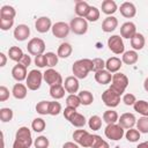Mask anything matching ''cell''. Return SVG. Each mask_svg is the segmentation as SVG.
<instances>
[{
	"label": "cell",
	"mask_w": 148,
	"mask_h": 148,
	"mask_svg": "<svg viewBox=\"0 0 148 148\" xmlns=\"http://www.w3.org/2000/svg\"><path fill=\"white\" fill-rule=\"evenodd\" d=\"M140 135H141V133L138 130H135V128H130L125 133V138L130 142H136V141H139Z\"/></svg>",
	"instance_id": "obj_43"
},
{
	"label": "cell",
	"mask_w": 148,
	"mask_h": 148,
	"mask_svg": "<svg viewBox=\"0 0 148 148\" xmlns=\"http://www.w3.org/2000/svg\"><path fill=\"white\" fill-rule=\"evenodd\" d=\"M136 130L140 133H148V117H141L136 120Z\"/></svg>",
	"instance_id": "obj_41"
},
{
	"label": "cell",
	"mask_w": 148,
	"mask_h": 148,
	"mask_svg": "<svg viewBox=\"0 0 148 148\" xmlns=\"http://www.w3.org/2000/svg\"><path fill=\"white\" fill-rule=\"evenodd\" d=\"M73 52V47L69 43H61L58 47V51H57V54L59 58H68Z\"/></svg>",
	"instance_id": "obj_29"
},
{
	"label": "cell",
	"mask_w": 148,
	"mask_h": 148,
	"mask_svg": "<svg viewBox=\"0 0 148 148\" xmlns=\"http://www.w3.org/2000/svg\"><path fill=\"white\" fill-rule=\"evenodd\" d=\"M12 95L16 98V99H23L27 97L28 95V87L23 83H15L13 86V89H12Z\"/></svg>",
	"instance_id": "obj_22"
},
{
	"label": "cell",
	"mask_w": 148,
	"mask_h": 148,
	"mask_svg": "<svg viewBox=\"0 0 148 148\" xmlns=\"http://www.w3.org/2000/svg\"><path fill=\"white\" fill-rule=\"evenodd\" d=\"M138 60H139V56H138V52L134 50H130L123 53L121 61L126 65H134L135 62H138Z\"/></svg>",
	"instance_id": "obj_27"
},
{
	"label": "cell",
	"mask_w": 148,
	"mask_h": 148,
	"mask_svg": "<svg viewBox=\"0 0 148 148\" xmlns=\"http://www.w3.org/2000/svg\"><path fill=\"white\" fill-rule=\"evenodd\" d=\"M27 50L28 52L31 54V56H39V54H44V51H45V43L42 38H38V37H34L31 38L29 42H28V45H27Z\"/></svg>",
	"instance_id": "obj_6"
},
{
	"label": "cell",
	"mask_w": 148,
	"mask_h": 148,
	"mask_svg": "<svg viewBox=\"0 0 148 148\" xmlns=\"http://www.w3.org/2000/svg\"><path fill=\"white\" fill-rule=\"evenodd\" d=\"M102 101H103V103L106 106L112 109V108H116V106L119 105V103H120V95L114 92L112 89L108 88L102 94Z\"/></svg>",
	"instance_id": "obj_10"
},
{
	"label": "cell",
	"mask_w": 148,
	"mask_h": 148,
	"mask_svg": "<svg viewBox=\"0 0 148 148\" xmlns=\"http://www.w3.org/2000/svg\"><path fill=\"white\" fill-rule=\"evenodd\" d=\"M72 72L77 79H86L90 72H92V60L84 58L79 59L73 64Z\"/></svg>",
	"instance_id": "obj_2"
},
{
	"label": "cell",
	"mask_w": 148,
	"mask_h": 148,
	"mask_svg": "<svg viewBox=\"0 0 148 148\" xmlns=\"http://www.w3.org/2000/svg\"><path fill=\"white\" fill-rule=\"evenodd\" d=\"M66 104H67V106H69V108L77 109V108L81 105V101H80V98H79L77 95H75V94H69V95L66 97Z\"/></svg>",
	"instance_id": "obj_39"
},
{
	"label": "cell",
	"mask_w": 148,
	"mask_h": 148,
	"mask_svg": "<svg viewBox=\"0 0 148 148\" xmlns=\"http://www.w3.org/2000/svg\"><path fill=\"white\" fill-rule=\"evenodd\" d=\"M1 141H2L1 148H5V138H3V133H2V132H1Z\"/></svg>",
	"instance_id": "obj_59"
},
{
	"label": "cell",
	"mask_w": 148,
	"mask_h": 148,
	"mask_svg": "<svg viewBox=\"0 0 148 148\" xmlns=\"http://www.w3.org/2000/svg\"><path fill=\"white\" fill-rule=\"evenodd\" d=\"M91 148H110V146L99 135L94 134V142H92V147Z\"/></svg>",
	"instance_id": "obj_46"
},
{
	"label": "cell",
	"mask_w": 148,
	"mask_h": 148,
	"mask_svg": "<svg viewBox=\"0 0 148 148\" xmlns=\"http://www.w3.org/2000/svg\"><path fill=\"white\" fill-rule=\"evenodd\" d=\"M23 51L21 47L18 46H12L9 47L8 50V56H9V59L13 60V61H16V62H20L22 57H23Z\"/></svg>",
	"instance_id": "obj_30"
},
{
	"label": "cell",
	"mask_w": 148,
	"mask_h": 148,
	"mask_svg": "<svg viewBox=\"0 0 148 148\" xmlns=\"http://www.w3.org/2000/svg\"><path fill=\"white\" fill-rule=\"evenodd\" d=\"M43 73L38 69H31L28 73L27 80H25V86L28 87L29 90H38L42 86V81H43Z\"/></svg>",
	"instance_id": "obj_5"
},
{
	"label": "cell",
	"mask_w": 148,
	"mask_h": 148,
	"mask_svg": "<svg viewBox=\"0 0 148 148\" xmlns=\"http://www.w3.org/2000/svg\"><path fill=\"white\" fill-rule=\"evenodd\" d=\"M74 142H76L79 146H82L84 148H91L94 142V134H90L86 130H76L73 133Z\"/></svg>",
	"instance_id": "obj_4"
},
{
	"label": "cell",
	"mask_w": 148,
	"mask_h": 148,
	"mask_svg": "<svg viewBox=\"0 0 148 148\" xmlns=\"http://www.w3.org/2000/svg\"><path fill=\"white\" fill-rule=\"evenodd\" d=\"M146 44V39H145V36L140 32H136L134 35V37L131 39V46L133 47L134 51H140L143 49Z\"/></svg>",
	"instance_id": "obj_26"
},
{
	"label": "cell",
	"mask_w": 148,
	"mask_h": 148,
	"mask_svg": "<svg viewBox=\"0 0 148 148\" xmlns=\"http://www.w3.org/2000/svg\"><path fill=\"white\" fill-rule=\"evenodd\" d=\"M118 27V18L114 16H108L102 22V30L104 32H112Z\"/></svg>",
	"instance_id": "obj_21"
},
{
	"label": "cell",
	"mask_w": 148,
	"mask_h": 148,
	"mask_svg": "<svg viewBox=\"0 0 148 148\" xmlns=\"http://www.w3.org/2000/svg\"><path fill=\"white\" fill-rule=\"evenodd\" d=\"M119 10H120V14H121L124 17H126V18H132V17H134L135 14H136V8H135L134 3H133V2H128V1L123 2V3L120 5Z\"/></svg>",
	"instance_id": "obj_19"
},
{
	"label": "cell",
	"mask_w": 148,
	"mask_h": 148,
	"mask_svg": "<svg viewBox=\"0 0 148 148\" xmlns=\"http://www.w3.org/2000/svg\"><path fill=\"white\" fill-rule=\"evenodd\" d=\"M99 16H101L99 9L97 7H95V6H90L89 12H88V14L86 16V20L89 21V22H96L99 18Z\"/></svg>",
	"instance_id": "obj_38"
},
{
	"label": "cell",
	"mask_w": 148,
	"mask_h": 148,
	"mask_svg": "<svg viewBox=\"0 0 148 148\" xmlns=\"http://www.w3.org/2000/svg\"><path fill=\"white\" fill-rule=\"evenodd\" d=\"M9 89L5 86H0V102H5L9 98Z\"/></svg>",
	"instance_id": "obj_52"
},
{
	"label": "cell",
	"mask_w": 148,
	"mask_h": 148,
	"mask_svg": "<svg viewBox=\"0 0 148 148\" xmlns=\"http://www.w3.org/2000/svg\"><path fill=\"white\" fill-rule=\"evenodd\" d=\"M95 81L99 84H108L112 81V74L110 72H108L106 69H103V71H99V72H96L95 75Z\"/></svg>",
	"instance_id": "obj_23"
},
{
	"label": "cell",
	"mask_w": 148,
	"mask_h": 148,
	"mask_svg": "<svg viewBox=\"0 0 148 148\" xmlns=\"http://www.w3.org/2000/svg\"><path fill=\"white\" fill-rule=\"evenodd\" d=\"M30 36V28L27 24H18L14 29V38L18 42H23L28 39Z\"/></svg>",
	"instance_id": "obj_16"
},
{
	"label": "cell",
	"mask_w": 148,
	"mask_h": 148,
	"mask_svg": "<svg viewBox=\"0 0 148 148\" xmlns=\"http://www.w3.org/2000/svg\"><path fill=\"white\" fill-rule=\"evenodd\" d=\"M65 87L62 84H58V86H52L50 87V96L57 101V99H61L65 96Z\"/></svg>",
	"instance_id": "obj_28"
},
{
	"label": "cell",
	"mask_w": 148,
	"mask_h": 148,
	"mask_svg": "<svg viewBox=\"0 0 148 148\" xmlns=\"http://www.w3.org/2000/svg\"><path fill=\"white\" fill-rule=\"evenodd\" d=\"M12 76L17 82H22L23 80H27V76H28L27 67H24L23 65H21L20 62H17L13 67V69H12Z\"/></svg>",
	"instance_id": "obj_17"
},
{
	"label": "cell",
	"mask_w": 148,
	"mask_h": 148,
	"mask_svg": "<svg viewBox=\"0 0 148 148\" xmlns=\"http://www.w3.org/2000/svg\"><path fill=\"white\" fill-rule=\"evenodd\" d=\"M105 68V61L102 58H94L92 59V72H99Z\"/></svg>",
	"instance_id": "obj_48"
},
{
	"label": "cell",
	"mask_w": 148,
	"mask_h": 148,
	"mask_svg": "<svg viewBox=\"0 0 148 148\" xmlns=\"http://www.w3.org/2000/svg\"><path fill=\"white\" fill-rule=\"evenodd\" d=\"M45 58H46V66L52 68L58 64V54H56L54 52H46L45 53Z\"/></svg>",
	"instance_id": "obj_44"
},
{
	"label": "cell",
	"mask_w": 148,
	"mask_h": 148,
	"mask_svg": "<svg viewBox=\"0 0 148 148\" xmlns=\"http://www.w3.org/2000/svg\"><path fill=\"white\" fill-rule=\"evenodd\" d=\"M136 101H138V99H136V97H135V95H134V94L127 92V94H125V95L123 96V102H124V104H125V105H127V106L134 105Z\"/></svg>",
	"instance_id": "obj_50"
},
{
	"label": "cell",
	"mask_w": 148,
	"mask_h": 148,
	"mask_svg": "<svg viewBox=\"0 0 148 148\" xmlns=\"http://www.w3.org/2000/svg\"><path fill=\"white\" fill-rule=\"evenodd\" d=\"M20 64L28 68V67L30 66V64H31V58H30V56H28V54L24 53L23 57H22V59H21V61H20Z\"/></svg>",
	"instance_id": "obj_54"
},
{
	"label": "cell",
	"mask_w": 148,
	"mask_h": 148,
	"mask_svg": "<svg viewBox=\"0 0 148 148\" xmlns=\"http://www.w3.org/2000/svg\"><path fill=\"white\" fill-rule=\"evenodd\" d=\"M35 65L39 68H43L46 66V58H45V54H39L37 57H35V60H34Z\"/></svg>",
	"instance_id": "obj_51"
},
{
	"label": "cell",
	"mask_w": 148,
	"mask_h": 148,
	"mask_svg": "<svg viewBox=\"0 0 148 148\" xmlns=\"http://www.w3.org/2000/svg\"><path fill=\"white\" fill-rule=\"evenodd\" d=\"M104 134L108 139L112 141H118L123 139V136L125 135V132L119 124H109L104 130Z\"/></svg>",
	"instance_id": "obj_7"
},
{
	"label": "cell",
	"mask_w": 148,
	"mask_h": 148,
	"mask_svg": "<svg viewBox=\"0 0 148 148\" xmlns=\"http://www.w3.org/2000/svg\"><path fill=\"white\" fill-rule=\"evenodd\" d=\"M118 124L124 128V130H130V128H133L134 125H136V118L133 113H130V112H125L123 113L119 119H118Z\"/></svg>",
	"instance_id": "obj_13"
},
{
	"label": "cell",
	"mask_w": 148,
	"mask_h": 148,
	"mask_svg": "<svg viewBox=\"0 0 148 148\" xmlns=\"http://www.w3.org/2000/svg\"><path fill=\"white\" fill-rule=\"evenodd\" d=\"M143 88H145V90L148 92V77H146V79H145V82H143Z\"/></svg>",
	"instance_id": "obj_58"
},
{
	"label": "cell",
	"mask_w": 148,
	"mask_h": 148,
	"mask_svg": "<svg viewBox=\"0 0 148 148\" xmlns=\"http://www.w3.org/2000/svg\"><path fill=\"white\" fill-rule=\"evenodd\" d=\"M119 119V116L117 113V111L110 109V110H106L104 113H103V120L109 125V124H117Z\"/></svg>",
	"instance_id": "obj_33"
},
{
	"label": "cell",
	"mask_w": 148,
	"mask_h": 148,
	"mask_svg": "<svg viewBox=\"0 0 148 148\" xmlns=\"http://www.w3.org/2000/svg\"><path fill=\"white\" fill-rule=\"evenodd\" d=\"M89 8H90V6H89V3H88L87 1L79 0V1L75 2V8H74V10H75V14H76L79 17L86 18V16H87V14H88V12H89Z\"/></svg>",
	"instance_id": "obj_24"
},
{
	"label": "cell",
	"mask_w": 148,
	"mask_h": 148,
	"mask_svg": "<svg viewBox=\"0 0 148 148\" xmlns=\"http://www.w3.org/2000/svg\"><path fill=\"white\" fill-rule=\"evenodd\" d=\"M136 34V27L133 22L128 21L121 24L120 27V36L121 38H127V39H132L134 37V35Z\"/></svg>",
	"instance_id": "obj_15"
},
{
	"label": "cell",
	"mask_w": 148,
	"mask_h": 148,
	"mask_svg": "<svg viewBox=\"0 0 148 148\" xmlns=\"http://www.w3.org/2000/svg\"><path fill=\"white\" fill-rule=\"evenodd\" d=\"M88 126H89V128L92 130V131H98V130H101V127H102V118H101L99 116H97V114L91 116V117L89 118V120H88Z\"/></svg>",
	"instance_id": "obj_36"
},
{
	"label": "cell",
	"mask_w": 148,
	"mask_h": 148,
	"mask_svg": "<svg viewBox=\"0 0 148 148\" xmlns=\"http://www.w3.org/2000/svg\"><path fill=\"white\" fill-rule=\"evenodd\" d=\"M123 61L118 57H111L105 61V69L110 73H118V71L121 68Z\"/></svg>",
	"instance_id": "obj_20"
},
{
	"label": "cell",
	"mask_w": 148,
	"mask_h": 148,
	"mask_svg": "<svg viewBox=\"0 0 148 148\" xmlns=\"http://www.w3.org/2000/svg\"><path fill=\"white\" fill-rule=\"evenodd\" d=\"M52 34L54 37L57 38H65L68 36L69 31H71V27L69 24H67L66 22H56L52 25Z\"/></svg>",
	"instance_id": "obj_12"
},
{
	"label": "cell",
	"mask_w": 148,
	"mask_h": 148,
	"mask_svg": "<svg viewBox=\"0 0 148 148\" xmlns=\"http://www.w3.org/2000/svg\"><path fill=\"white\" fill-rule=\"evenodd\" d=\"M49 109H50V102L49 101H40L36 104V112L42 114V116L49 114Z\"/></svg>",
	"instance_id": "obj_40"
},
{
	"label": "cell",
	"mask_w": 148,
	"mask_h": 148,
	"mask_svg": "<svg viewBox=\"0 0 148 148\" xmlns=\"http://www.w3.org/2000/svg\"><path fill=\"white\" fill-rule=\"evenodd\" d=\"M128 86V77L123 74V73H114L112 75V81H111V86L110 89H112L114 92H117L118 95H123L126 90Z\"/></svg>",
	"instance_id": "obj_3"
},
{
	"label": "cell",
	"mask_w": 148,
	"mask_h": 148,
	"mask_svg": "<svg viewBox=\"0 0 148 148\" xmlns=\"http://www.w3.org/2000/svg\"><path fill=\"white\" fill-rule=\"evenodd\" d=\"M71 31L75 35H84L88 31V21L83 17H74L71 20L69 23Z\"/></svg>",
	"instance_id": "obj_8"
},
{
	"label": "cell",
	"mask_w": 148,
	"mask_h": 148,
	"mask_svg": "<svg viewBox=\"0 0 148 148\" xmlns=\"http://www.w3.org/2000/svg\"><path fill=\"white\" fill-rule=\"evenodd\" d=\"M43 79L44 81L50 86H58V84H64L62 82V76L60 75L59 72H57L53 68H49L43 73Z\"/></svg>",
	"instance_id": "obj_11"
},
{
	"label": "cell",
	"mask_w": 148,
	"mask_h": 148,
	"mask_svg": "<svg viewBox=\"0 0 148 148\" xmlns=\"http://www.w3.org/2000/svg\"><path fill=\"white\" fill-rule=\"evenodd\" d=\"M101 8H102V12L108 16H112L118 10V6L113 0H104L102 2Z\"/></svg>",
	"instance_id": "obj_25"
},
{
	"label": "cell",
	"mask_w": 148,
	"mask_h": 148,
	"mask_svg": "<svg viewBox=\"0 0 148 148\" xmlns=\"http://www.w3.org/2000/svg\"><path fill=\"white\" fill-rule=\"evenodd\" d=\"M69 123L74 126V127H77V128H81V127H83L84 125H86V123H87V120H86V117L83 116V114H81V113H79V112H76L72 118H71V120H69Z\"/></svg>",
	"instance_id": "obj_35"
},
{
	"label": "cell",
	"mask_w": 148,
	"mask_h": 148,
	"mask_svg": "<svg viewBox=\"0 0 148 148\" xmlns=\"http://www.w3.org/2000/svg\"><path fill=\"white\" fill-rule=\"evenodd\" d=\"M133 108H134V111H136L141 116L148 117V102L147 101H143V99L136 101L135 104L133 105Z\"/></svg>",
	"instance_id": "obj_31"
},
{
	"label": "cell",
	"mask_w": 148,
	"mask_h": 148,
	"mask_svg": "<svg viewBox=\"0 0 148 148\" xmlns=\"http://www.w3.org/2000/svg\"><path fill=\"white\" fill-rule=\"evenodd\" d=\"M108 46L111 52L114 54H123L125 52V45L120 35H112L108 39Z\"/></svg>",
	"instance_id": "obj_9"
},
{
	"label": "cell",
	"mask_w": 148,
	"mask_h": 148,
	"mask_svg": "<svg viewBox=\"0 0 148 148\" xmlns=\"http://www.w3.org/2000/svg\"><path fill=\"white\" fill-rule=\"evenodd\" d=\"M61 111H62V109H61V104H60L59 102H57V101L50 102L49 114H51V116H58Z\"/></svg>",
	"instance_id": "obj_47"
},
{
	"label": "cell",
	"mask_w": 148,
	"mask_h": 148,
	"mask_svg": "<svg viewBox=\"0 0 148 148\" xmlns=\"http://www.w3.org/2000/svg\"><path fill=\"white\" fill-rule=\"evenodd\" d=\"M0 67H3V66H6V62H7V57H6V54L3 53V52H0Z\"/></svg>",
	"instance_id": "obj_56"
},
{
	"label": "cell",
	"mask_w": 148,
	"mask_h": 148,
	"mask_svg": "<svg viewBox=\"0 0 148 148\" xmlns=\"http://www.w3.org/2000/svg\"><path fill=\"white\" fill-rule=\"evenodd\" d=\"M13 110L9 108H1L0 109V119L2 123H8L13 119Z\"/></svg>",
	"instance_id": "obj_42"
},
{
	"label": "cell",
	"mask_w": 148,
	"mask_h": 148,
	"mask_svg": "<svg viewBox=\"0 0 148 148\" xmlns=\"http://www.w3.org/2000/svg\"><path fill=\"white\" fill-rule=\"evenodd\" d=\"M32 145L31 131L27 126H22L16 131L13 148H30Z\"/></svg>",
	"instance_id": "obj_1"
},
{
	"label": "cell",
	"mask_w": 148,
	"mask_h": 148,
	"mask_svg": "<svg viewBox=\"0 0 148 148\" xmlns=\"http://www.w3.org/2000/svg\"><path fill=\"white\" fill-rule=\"evenodd\" d=\"M46 127V123L43 118H35L31 123V128L36 132V133H40L45 130Z\"/></svg>",
	"instance_id": "obj_37"
},
{
	"label": "cell",
	"mask_w": 148,
	"mask_h": 148,
	"mask_svg": "<svg viewBox=\"0 0 148 148\" xmlns=\"http://www.w3.org/2000/svg\"><path fill=\"white\" fill-rule=\"evenodd\" d=\"M136 148H148V141H143L136 146Z\"/></svg>",
	"instance_id": "obj_57"
},
{
	"label": "cell",
	"mask_w": 148,
	"mask_h": 148,
	"mask_svg": "<svg viewBox=\"0 0 148 148\" xmlns=\"http://www.w3.org/2000/svg\"><path fill=\"white\" fill-rule=\"evenodd\" d=\"M16 15V10L13 6L5 5L0 9V18H14Z\"/></svg>",
	"instance_id": "obj_32"
},
{
	"label": "cell",
	"mask_w": 148,
	"mask_h": 148,
	"mask_svg": "<svg viewBox=\"0 0 148 148\" xmlns=\"http://www.w3.org/2000/svg\"><path fill=\"white\" fill-rule=\"evenodd\" d=\"M14 25V18H0V29L3 31L9 30Z\"/></svg>",
	"instance_id": "obj_49"
},
{
	"label": "cell",
	"mask_w": 148,
	"mask_h": 148,
	"mask_svg": "<svg viewBox=\"0 0 148 148\" xmlns=\"http://www.w3.org/2000/svg\"><path fill=\"white\" fill-rule=\"evenodd\" d=\"M52 22H51V18L47 17V16H40L36 20L35 22V28L38 32L40 34H45L50 29H52Z\"/></svg>",
	"instance_id": "obj_14"
},
{
	"label": "cell",
	"mask_w": 148,
	"mask_h": 148,
	"mask_svg": "<svg viewBox=\"0 0 148 148\" xmlns=\"http://www.w3.org/2000/svg\"><path fill=\"white\" fill-rule=\"evenodd\" d=\"M64 87H65V90H66L68 94H75V92H77V91H79V88H80L79 79L75 77L74 75H73V76H67V77L65 79Z\"/></svg>",
	"instance_id": "obj_18"
},
{
	"label": "cell",
	"mask_w": 148,
	"mask_h": 148,
	"mask_svg": "<svg viewBox=\"0 0 148 148\" xmlns=\"http://www.w3.org/2000/svg\"><path fill=\"white\" fill-rule=\"evenodd\" d=\"M77 96H79L82 105H86L87 106V105H90L94 102V96H92V94L89 90H81L77 94Z\"/></svg>",
	"instance_id": "obj_34"
},
{
	"label": "cell",
	"mask_w": 148,
	"mask_h": 148,
	"mask_svg": "<svg viewBox=\"0 0 148 148\" xmlns=\"http://www.w3.org/2000/svg\"><path fill=\"white\" fill-rule=\"evenodd\" d=\"M49 145H50L49 139H47L46 136H44V135H39V136H37V138L35 139V141H34V146H35V148H47Z\"/></svg>",
	"instance_id": "obj_45"
},
{
	"label": "cell",
	"mask_w": 148,
	"mask_h": 148,
	"mask_svg": "<svg viewBox=\"0 0 148 148\" xmlns=\"http://www.w3.org/2000/svg\"><path fill=\"white\" fill-rule=\"evenodd\" d=\"M77 111H76V109H74V108H69V106H66L65 108V110L62 111V113H64V117L69 121L71 120V118L76 113Z\"/></svg>",
	"instance_id": "obj_53"
},
{
	"label": "cell",
	"mask_w": 148,
	"mask_h": 148,
	"mask_svg": "<svg viewBox=\"0 0 148 148\" xmlns=\"http://www.w3.org/2000/svg\"><path fill=\"white\" fill-rule=\"evenodd\" d=\"M62 148H80L79 145L76 142H72V141H68V142H65L62 145Z\"/></svg>",
	"instance_id": "obj_55"
}]
</instances>
